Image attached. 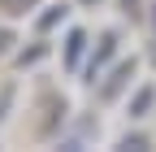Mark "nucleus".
<instances>
[{"label": "nucleus", "mask_w": 156, "mask_h": 152, "mask_svg": "<svg viewBox=\"0 0 156 152\" xmlns=\"http://www.w3.org/2000/svg\"><path fill=\"white\" fill-rule=\"evenodd\" d=\"M113 52H117V35L108 31V35H100V48H95V56H91V65H87V74H91V78H95V74H100V65L108 61Z\"/></svg>", "instance_id": "obj_1"}, {"label": "nucleus", "mask_w": 156, "mask_h": 152, "mask_svg": "<svg viewBox=\"0 0 156 152\" xmlns=\"http://www.w3.org/2000/svg\"><path fill=\"white\" fill-rule=\"evenodd\" d=\"M83 44H87V35H83V31H74V35H69V44H65V65H69V70L78 65V56H83Z\"/></svg>", "instance_id": "obj_2"}, {"label": "nucleus", "mask_w": 156, "mask_h": 152, "mask_svg": "<svg viewBox=\"0 0 156 152\" xmlns=\"http://www.w3.org/2000/svg\"><path fill=\"white\" fill-rule=\"evenodd\" d=\"M130 74H134V61H130V65H117V70H113V78L104 83V96H117V91H122V83L130 78Z\"/></svg>", "instance_id": "obj_3"}, {"label": "nucleus", "mask_w": 156, "mask_h": 152, "mask_svg": "<svg viewBox=\"0 0 156 152\" xmlns=\"http://www.w3.org/2000/svg\"><path fill=\"white\" fill-rule=\"evenodd\" d=\"M147 109H152V87H143L139 96H134V104H130V118H143Z\"/></svg>", "instance_id": "obj_4"}, {"label": "nucleus", "mask_w": 156, "mask_h": 152, "mask_svg": "<svg viewBox=\"0 0 156 152\" xmlns=\"http://www.w3.org/2000/svg\"><path fill=\"white\" fill-rule=\"evenodd\" d=\"M61 17H65V5H61V9H52V13H44V17H39V31H48V26H56V22H61Z\"/></svg>", "instance_id": "obj_5"}, {"label": "nucleus", "mask_w": 156, "mask_h": 152, "mask_svg": "<svg viewBox=\"0 0 156 152\" xmlns=\"http://www.w3.org/2000/svg\"><path fill=\"white\" fill-rule=\"evenodd\" d=\"M122 148H147V139H143V135H126V139H122Z\"/></svg>", "instance_id": "obj_6"}, {"label": "nucleus", "mask_w": 156, "mask_h": 152, "mask_svg": "<svg viewBox=\"0 0 156 152\" xmlns=\"http://www.w3.org/2000/svg\"><path fill=\"white\" fill-rule=\"evenodd\" d=\"M9 44H13V31H0V56L9 52Z\"/></svg>", "instance_id": "obj_7"}, {"label": "nucleus", "mask_w": 156, "mask_h": 152, "mask_svg": "<svg viewBox=\"0 0 156 152\" xmlns=\"http://www.w3.org/2000/svg\"><path fill=\"white\" fill-rule=\"evenodd\" d=\"M5 5H9V13H26V5H30V0H5Z\"/></svg>", "instance_id": "obj_8"}, {"label": "nucleus", "mask_w": 156, "mask_h": 152, "mask_svg": "<svg viewBox=\"0 0 156 152\" xmlns=\"http://www.w3.org/2000/svg\"><path fill=\"white\" fill-rule=\"evenodd\" d=\"M9 100H13V91L5 87V91H0V118H5V109H9Z\"/></svg>", "instance_id": "obj_9"}]
</instances>
